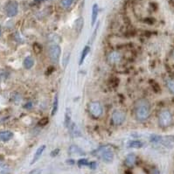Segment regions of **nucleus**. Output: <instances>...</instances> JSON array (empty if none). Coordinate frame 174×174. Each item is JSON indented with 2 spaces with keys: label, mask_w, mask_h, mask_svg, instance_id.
<instances>
[{
  "label": "nucleus",
  "mask_w": 174,
  "mask_h": 174,
  "mask_svg": "<svg viewBox=\"0 0 174 174\" xmlns=\"http://www.w3.org/2000/svg\"><path fill=\"white\" fill-rule=\"evenodd\" d=\"M151 114V104L146 99H139L135 103V117L137 121L144 122Z\"/></svg>",
  "instance_id": "1"
},
{
  "label": "nucleus",
  "mask_w": 174,
  "mask_h": 174,
  "mask_svg": "<svg viewBox=\"0 0 174 174\" xmlns=\"http://www.w3.org/2000/svg\"><path fill=\"white\" fill-rule=\"evenodd\" d=\"M94 155L98 156L101 159L104 161L105 163H111L114 160V152L112 151V149L110 146H102L96 151H95V152H93Z\"/></svg>",
  "instance_id": "2"
},
{
  "label": "nucleus",
  "mask_w": 174,
  "mask_h": 174,
  "mask_svg": "<svg viewBox=\"0 0 174 174\" xmlns=\"http://www.w3.org/2000/svg\"><path fill=\"white\" fill-rule=\"evenodd\" d=\"M173 117L168 110H164L158 115V124L161 128H168L172 124Z\"/></svg>",
  "instance_id": "3"
},
{
  "label": "nucleus",
  "mask_w": 174,
  "mask_h": 174,
  "mask_svg": "<svg viewBox=\"0 0 174 174\" xmlns=\"http://www.w3.org/2000/svg\"><path fill=\"white\" fill-rule=\"evenodd\" d=\"M89 111L92 117L98 118L103 113V108L99 102H91L89 104Z\"/></svg>",
  "instance_id": "4"
},
{
  "label": "nucleus",
  "mask_w": 174,
  "mask_h": 174,
  "mask_svg": "<svg viewBox=\"0 0 174 174\" xmlns=\"http://www.w3.org/2000/svg\"><path fill=\"white\" fill-rule=\"evenodd\" d=\"M61 53V47H60L58 45L52 46V47H50V49H49V57H50V60H51L53 62H58V61H59V59H60Z\"/></svg>",
  "instance_id": "5"
},
{
  "label": "nucleus",
  "mask_w": 174,
  "mask_h": 174,
  "mask_svg": "<svg viewBox=\"0 0 174 174\" xmlns=\"http://www.w3.org/2000/svg\"><path fill=\"white\" fill-rule=\"evenodd\" d=\"M5 12H6L8 17H14L18 14L19 11V6L18 3L16 1H10L6 5H5Z\"/></svg>",
  "instance_id": "6"
},
{
  "label": "nucleus",
  "mask_w": 174,
  "mask_h": 174,
  "mask_svg": "<svg viewBox=\"0 0 174 174\" xmlns=\"http://www.w3.org/2000/svg\"><path fill=\"white\" fill-rule=\"evenodd\" d=\"M125 114L123 111L116 110L112 114V122L116 125H121L122 124H124V122L125 121Z\"/></svg>",
  "instance_id": "7"
},
{
  "label": "nucleus",
  "mask_w": 174,
  "mask_h": 174,
  "mask_svg": "<svg viewBox=\"0 0 174 174\" xmlns=\"http://www.w3.org/2000/svg\"><path fill=\"white\" fill-rule=\"evenodd\" d=\"M108 61L110 64H117L121 61V54L117 52H112L108 55Z\"/></svg>",
  "instance_id": "8"
},
{
  "label": "nucleus",
  "mask_w": 174,
  "mask_h": 174,
  "mask_svg": "<svg viewBox=\"0 0 174 174\" xmlns=\"http://www.w3.org/2000/svg\"><path fill=\"white\" fill-rule=\"evenodd\" d=\"M46 145L45 144H43L41 146H40L38 149H37V151H36V152L34 154V157H33V160L31 162V165H33L35 164L37 161L40 159V158L41 157L42 153L44 152V151L46 150Z\"/></svg>",
  "instance_id": "9"
},
{
  "label": "nucleus",
  "mask_w": 174,
  "mask_h": 174,
  "mask_svg": "<svg viewBox=\"0 0 174 174\" xmlns=\"http://www.w3.org/2000/svg\"><path fill=\"white\" fill-rule=\"evenodd\" d=\"M136 161H137V156L135 154L130 153L126 157L124 163L128 167H132L133 165L136 164Z\"/></svg>",
  "instance_id": "10"
},
{
  "label": "nucleus",
  "mask_w": 174,
  "mask_h": 174,
  "mask_svg": "<svg viewBox=\"0 0 174 174\" xmlns=\"http://www.w3.org/2000/svg\"><path fill=\"white\" fill-rule=\"evenodd\" d=\"M12 137H13V133L12 131H9V130L0 131V141L7 142L12 139Z\"/></svg>",
  "instance_id": "11"
},
{
  "label": "nucleus",
  "mask_w": 174,
  "mask_h": 174,
  "mask_svg": "<svg viewBox=\"0 0 174 174\" xmlns=\"http://www.w3.org/2000/svg\"><path fill=\"white\" fill-rule=\"evenodd\" d=\"M69 154L70 155H78V156L82 155L83 156L85 155V152L79 146L73 144L69 147Z\"/></svg>",
  "instance_id": "12"
},
{
  "label": "nucleus",
  "mask_w": 174,
  "mask_h": 174,
  "mask_svg": "<svg viewBox=\"0 0 174 174\" xmlns=\"http://www.w3.org/2000/svg\"><path fill=\"white\" fill-rule=\"evenodd\" d=\"M98 12H99V7L97 4H95L92 8V17H91V25L94 26L96 24V21L97 19Z\"/></svg>",
  "instance_id": "13"
},
{
  "label": "nucleus",
  "mask_w": 174,
  "mask_h": 174,
  "mask_svg": "<svg viewBox=\"0 0 174 174\" xmlns=\"http://www.w3.org/2000/svg\"><path fill=\"white\" fill-rule=\"evenodd\" d=\"M89 52H90V47H89V46H86L83 48V50H82V54H81L80 61H79V65H80V66H82V65L83 64L84 61H85L87 55L89 54Z\"/></svg>",
  "instance_id": "14"
},
{
  "label": "nucleus",
  "mask_w": 174,
  "mask_h": 174,
  "mask_svg": "<svg viewBox=\"0 0 174 174\" xmlns=\"http://www.w3.org/2000/svg\"><path fill=\"white\" fill-rule=\"evenodd\" d=\"M83 24H84V20L83 18L82 17H80L78 18L75 21V30L78 33H80L82 30V27H83Z\"/></svg>",
  "instance_id": "15"
},
{
  "label": "nucleus",
  "mask_w": 174,
  "mask_h": 174,
  "mask_svg": "<svg viewBox=\"0 0 174 174\" xmlns=\"http://www.w3.org/2000/svg\"><path fill=\"white\" fill-rule=\"evenodd\" d=\"M23 65H24L25 68H26V69H30V68H33V66L34 65V60H33L32 57L28 56V57H26V58L24 60Z\"/></svg>",
  "instance_id": "16"
},
{
  "label": "nucleus",
  "mask_w": 174,
  "mask_h": 174,
  "mask_svg": "<svg viewBox=\"0 0 174 174\" xmlns=\"http://www.w3.org/2000/svg\"><path fill=\"white\" fill-rule=\"evenodd\" d=\"M144 146V144L141 141H137V140H133L129 142L128 144V147L130 148H135V149H139Z\"/></svg>",
  "instance_id": "17"
},
{
  "label": "nucleus",
  "mask_w": 174,
  "mask_h": 174,
  "mask_svg": "<svg viewBox=\"0 0 174 174\" xmlns=\"http://www.w3.org/2000/svg\"><path fill=\"white\" fill-rule=\"evenodd\" d=\"M68 128L70 129V132H71V135H72L73 137H78V136L81 135V133L79 131L77 126L75 125L74 123H71V124L68 126Z\"/></svg>",
  "instance_id": "18"
},
{
  "label": "nucleus",
  "mask_w": 174,
  "mask_h": 174,
  "mask_svg": "<svg viewBox=\"0 0 174 174\" xmlns=\"http://www.w3.org/2000/svg\"><path fill=\"white\" fill-rule=\"evenodd\" d=\"M58 108H59V96L56 94L55 96H54V103H53V110H52V113H51L52 116H54L56 113H57Z\"/></svg>",
  "instance_id": "19"
},
{
  "label": "nucleus",
  "mask_w": 174,
  "mask_h": 174,
  "mask_svg": "<svg viewBox=\"0 0 174 174\" xmlns=\"http://www.w3.org/2000/svg\"><path fill=\"white\" fill-rule=\"evenodd\" d=\"M0 174H11L10 166L6 164L0 163Z\"/></svg>",
  "instance_id": "20"
},
{
  "label": "nucleus",
  "mask_w": 174,
  "mask_h": 174,
  "mask_svg": "<svg viewBox=\"0 0 174 174\" xmlns=\"http://www.w3.org/2000/svg\"><path fill=\"white\" fill-rule=\"evenodd\" d=\"M71 113H70L69 109H67V112H66V117H65V125L67 127L71 124Z\"/></svg>",
  "instance_id": "21"
},
{
  "label": "nucleus",
  "mask_w": 174,
  "mask_h": 174,
  "mask_svg": "<svg viewBox=\"0 0 174 174\" xmlns=\"http://www.w3.org/2000/svg\"><path fill=\"white\" fill-rule=\"evenodd\" d=\"M166 86H167L169 91L174 95V80L168 79L167 81H166Z\"/></svg>",
  "instance_id": "22"
},
{
  "label": "nucleus",
  "mask_w": 174,
  "mask_h": 174,
  "mask_svg": "<svg viewBox=\"0 0 174 174\" xmlns=\"http://www.w3.org/2000/svg\"><path fill=\"white\" fill-rule=\"evenodd\" d=\"M73 2L74 0H61V6L65 9H68L72 5Z\"/></svg>",
  "instance_id": "23"
},
{
  "label": "nucleus",
  "mask_w": 174,
  "mask_h": 174,
  "mask_svg": "<svg viewBox=\"0 0 174 174\" xmlns=\"http://www.w3.org/2000/svg\"><path fill=\"white\" fill-rule=\"evenodd\" d=\"M77 164H78V166H79V167H82V166H88V165H89V160L86 159V158H81V159L78 160Z\"/></svg>",
  "instance_id": "24"
},
{
  "label": "nucleus",
  "mask_w": 174,
  "mask_h": 174,
  "mask_svg": "<svg viewBox=\"0 0 174 174\" xmlns=\"http://www.w3.org/2000/svg\"><path fill=\"white\" fill-rule=\"evenodd\" d=\"M162 140V137L160 136H157V135H152L151 137V141L153 143H161Z\"/></svg>",
  "instance_id": "25"
},
{
  "label": "nucleus",
  "mask_w": 174,
  "mask_h": 174,
  "mask_svg": "<svg viewBox=\"0 0 174 174\" xmlns=\"http://www.w3.org/2000/svg\"><path fill=\"white\" fill-rule=\"evenodd\" d=\"M48 118L47 117H44V118L40 119V121H39V125L40 126H45L47 125V124H48Z\"/></svg>",
  "instance_id": "26"
},
{
  "label": "nucleus",
  "mask_w": 174,
  "mask_h": 174,
  "mask_svg": "<svg viewBox=\"0 0 174 174\" xmlns=\"http://www.w3.org/2000/svg\"><path fill=\"white\" fill-rule=\"evenodd\" d=\"M33 50L36 54H40V52L41 51V46L38 43H35L33 45Z\"/></svg>",
  "instance_id": "27"
},
{
  "label": "nucleus",
  "mask_w": 174,
  "mask_h": 174,
  "mask_svg": "<svg viewBox=\"0 0 174 174\" xmlns=\"http://www.w3.org/2000/svg\"><path fill=\"white\" fill-rule=\"evenodd\" d=\"M88 166H89V168L90 169H92V170H95L96 168V166H97V164H96V162H89V165H88Z\"/></svg>",
  "instance_id": "28"
},
{
  "label": "nucleus",
  "mask_w": 174,
  "mask_h": 174,
  "mask_svg": "<svg viewBox=\"0 0 174 174\" xmlns=\"http://www.w3.org/2000/svg\"><path fill=\"white\" fill-rule=\"evenodd\" d=\"M60 153V149H55V150H54L52 152H51V157H56L58 154Z\"/></svg>",
  "instance_id": "29"
},
{
  "label": "nucleus",
  "mask_w": 174,
  "mask_h": 174,
  "mask_svg": "<svg viewBox=\"0 0 174 174\" xmlns=\"http://www.w3.org/2000/svg\"><path fill=\"white\" fill-rule=\"evenodd\" d=\"M41 173V170H40V169H35L33 171H32V172H30L29 174H40Z\"/></svg>",
  "instance_id": "30"
},
{
  "label": "nucleus",
  "mask_w": 174,
  "mask_h": 174,
  "mask_svg": "<svg viewBox=\"0 0 174 174\" xmlns=\"http://www.w3.org/2000/svg\"><path fill=\"white\" fill-rule=\"evenodd\" d=\"M24 107H25L26 109H27V110H30V109L33 107V103H31V102H28L27 103H26V104L24 105Z\"/></svg>",
  "instance_id": "31"
},
{
  "label": "nucleus",
  "mask_w": 174,
  "mask_h": 174,
  "mask_svg": "<svg viewBox=\"0 0 174 174\" xmlns=\"http://www.w3.org/2000/svg\"><path fill=\"white\" fill-rule=\"evenodd\" d=\"M153 89L156 91V92H158V91H159V85H158V84H157L156 82H154Z\"/></svg>",
  "instance_id": "32"
},
{
  "label": "nucleus",
  "mask_w": 174,
  "mask_h": 174,
  "mask_svg": "<svg viewBox=\"0 0 174 174\" xmlns=\"http://www.w3.org/2000/svg\"><path fill=\"white\" fill-rule=\"evenodd\" d=\"M54 71V68L53 67H49L48 70H47V71L46 72V74H47V75H50V74H52V73H53Z\"/></svg>",
  "instance_id": "33"
},
{
  "label": "nucleus",
  "mask_w": 174,
  "mask_h": 174,
  "mask_svg": "<svg viewBox=\"0 0 174 174\" xmlns=\"http://www.w3.org/2000/svg\"><path fill=\"white\" fill-rule=\"evenodd\" d=\"M151 174H160L159 173V171L157 169V168H153L151 172Z\"/></svg>",
  "instance_id": "34"
},
{
  "label": "nucleus",
  "mask_w": 174,
  "mask_h": 174,
  "mask_svg": "<svg viewBox=\"0 0 174 174\" xmlns=\"http://www.w3.org/2000/svg\"><path fill=\"white\" fill-rule=\"evenodd\" d=\"M66 163L67 164H68V165H75V160L74 159H68V160L66 161Z\"/></svg>",
  "instance_id": "35"
},
{
  "label": "nucleus",
  "mask_w": 174,
  "mask_h": 174,
  "mask_svg": "<svg viewBox=\"0 0 174 174\" xmlns=\"http://www.w3.org/2000/svg\"><path fill=\"white\" fill-rule=\"evenodd\" d=\"M0 35H1V28H0Z\"/></svg>",
  "instance_id": "36"
},
{
  "label": "nucleus",
  "mask_w": 174,
  "mask_h": 174,
  "mask_svg": "<svg viewBox=\"0 0 174 174\" xmlns=\"http://www.w3.org/2000/svg\"><path fill=\"white\" fill-rule=\"evenodd\" d=\"M173 56H174V53H173Z\"/></svg>",
  "instance_id": "37"
}]
</instances>
